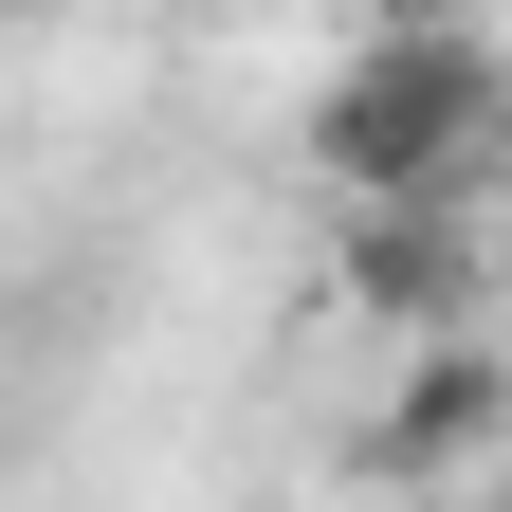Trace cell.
<instances>
[{
    "instance_id": "6da1fadb",
    "label": "cell",
    "mask_w": 512,
    "mask_h": 512,
    "mask_svg": "<svg viewBox=\"0 0 512 512\" xmlns=\"http://www.w3.org/2000/svg\"><path fill=\"white\" fill-rule=\"evenodd\" d=\"M494 128H512V55L494 37H366L330 74V110H311V147H330V183H366L384 220H439Z\"/></svg>"
},
{
    "instance_id": "7a4b0ae2",
    "label": "cell",
    "mask_w": 512,
    "mask_h": 512,
    "mask_svg": "<svg viewBox=\"0 0 512 512\" xmlns=\"http://www.w3.org/2000/svg\"><path fill=\"white\" fill-rule=\"evenodd\" d=\"M494 293H512V220H494Z\"/></svg>"
}]
</instances>
